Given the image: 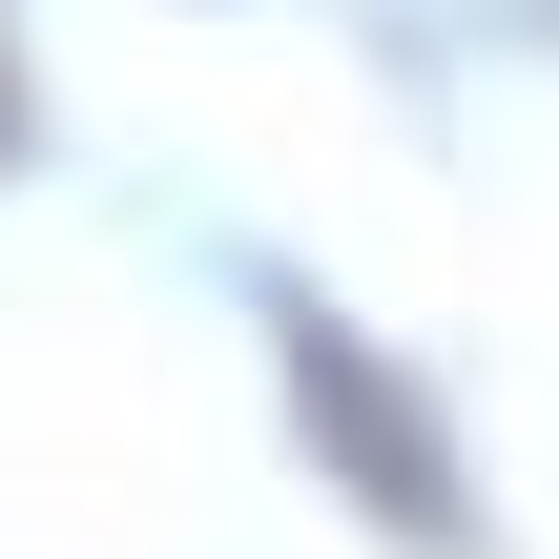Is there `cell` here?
<instances>
[{"instance_id": "cell-2", "label": "cell", "mask_w": 559, "mask_h": 559, "mask_svg": "<svg viewBox=\"0 0 559 559\" xmlns=\"http://www.w3.org/2000/svg\"><path fill=\"white\" fill-rule=\"evenodd\" d=\"M0 166H21V41H0Z\"/></svg>"}, {"instance_id": "cell-1", "label": "cell", "mask_w": 559, "mask_h": 559, "mask_svg": "<svg viewBox=\"0 0 559 559\" xmlns=\"http://www.w3.org/2000/svg\"><path fill=\"white\" fill-rule=\"evenodd\" d=\"M249 332H270V394H290V436H311V477L373 519L394 559H498V519H477V456H456V415L394 373V332H353L311 270H270L249 249Z\"/></svg>"}]
</instances>
